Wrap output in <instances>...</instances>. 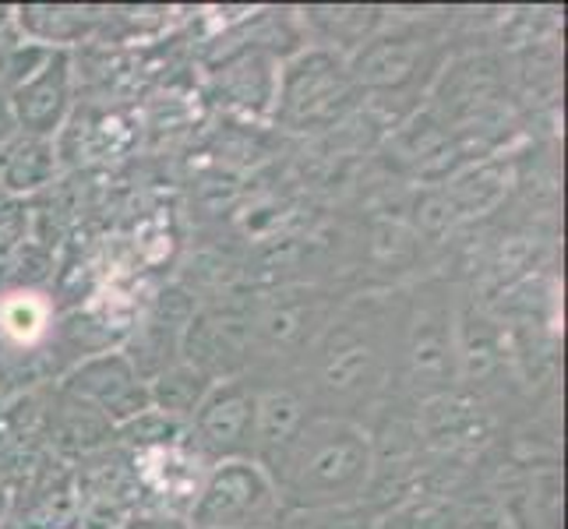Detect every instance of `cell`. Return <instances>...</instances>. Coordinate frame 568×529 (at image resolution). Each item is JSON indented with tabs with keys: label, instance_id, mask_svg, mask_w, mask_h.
Masks as SVG:
<instances>
[{
	"label": "cell",
	"instance_id": "cell-1",
	"mask_svg": "<svg viewBox=\"0 0 568 529\" xmlns=\"http://www.w3.org/2000/svg\"><path fill=\"white\" fill-rule=\"evenodd\" d=\"M265 469L286 512L357 505L375 484L371 430L357 417L311 409L293 441Z\"/></svg>",
	"mask_w": 568,
	"mask_h": 529
},
{
	"label": "cell",
	"instance_id": "cell-2",
	"mask_svg": "<svg viewBox=\"0 0 568 529\" xmlns=\"http://www.w3.org/2000/svg\"><path fill=\"white\" fill-rule=\"evenodd\" d=\"M385 315L375 301L336 307L318 343L307 349L311 399L322 414L354 417L357 406H375L378 391L396 370L399 339L388 336Z\"/></svg>",
	"mask_w": 568,
	"mask_h": 529
},
{
	"label": "cell",
	"instance_id": "cell-3",
	"mask_svg": "<svg viewBox=\"0 0 568 529\" xmlns=\"http://www.w3.org/2000/svg\"><path fill=\"white\" fill-rule=\"evenodd\" d=\"M0 100L18 134L47 139L64 128L74 106V57L71 50H50L14 39L0 64Z\"/></svg>",
	"mask_w": 568,
	"mask_h": 529
},
{
	"label": "cell",
	"instance_id": "cell-4",
	"mask_svg": "<svg viewBox=\"0 0 568 529\" xmlns=\"http://www.w3.org/2000/svg\"><path fill=\"white\" fill-rule=\"evenodd\" d=\"M354 100L357 85L343 57L307 43L304 50L283 57L276 103L268 116L286 131H325L346 121Z\"/></svg>",
	"mask_w": 568,
	"mask_h": 529
},
{
	"label": "cell",
	"instance_id": "cell-5",
	"mask_svg": "<svg viewBox=\"0 0 568 529\" xmlns=\"http://www.w3.org/2000/svg\"><path fill=\"white\" fill-rule=\"evenodd\" d=\"M399 357L406 385L420 399L453 396L459 382V315L442 286H424L403 311Z\"/></svg>",
	"mask_w": 568,
	"mask_h": 529
},
{
	"label": "cell",
	"instance_id": "cell-6",
	"mask_svg": "<svg viewBox=\"0 0 568 529\" xmlns=\"http://www.w3.org/2000/svg\"><path fill=\"white\" fill-rule=\"evenodd\" d=\"M283 498L258 459L212 462L187 508L191 529H280Z\"/></svg>",
	"mask_w": 568,
	"mask_h": 529
},
{
	"label": "cell",
	"instance_id": "cell-7",
	"mask_svg": "<svg viewBox=\"0 0 568 529\" xmlns=\"http://www.w3.org/2000/svg\"><path fill=\"white\" fill-rule=\"evenodd\" d=\"M71 477L78 491V529H116L149 508L134 456L116 441L78 459Z\"/></svg>",
	"mask_w": 568,
	"mask_h": 529
},
{
	"label": "cell",
	"instance_id": "cell-8",
	"mask_svg": "<svg viewBox=\"0 0 568 529\" xmlns=\"http://www.w3.org/2000/svg\"><path fill=\"white\" fill-rule=\"evenodd\" d=\"M258 385L251 378H223L209 388L202 406L187 420V445L209 466L226 459H254V420H258Z\"/></svg>",
	"mask_w": 568,
	"mask_h": 529
},
{
	"label": "cell",
	"instance_id": "cell-9",
	"mask_svg": "<svg viewBox=\"0 0 568 529\" xmlns=\"http://www.w3.org/2000/svg\"><path fill=\"white\" fill-rule=\"evenodd\" d=\"M336 315L322 293L304 286H283L251 311V357H307L325 325Z\"/></svg>",
	"mask_w": 568,
	"mask_h": 529
},
{
	"label": "cell",
	"instance_id": "cell-10",
	"mask_svg": "<svg viewBox=\"0 0 568 529\" xmlns=\"http://www.w3.org/2000/svg\"><path fill=\"white\" fill-rule=\"evenodd\" d=\"M61 391L103 414L113 430L149 409V382L134 370L124 349H103L82 357L61 378Z\"/></svg>",
	"mask_w": 568,
	"mask_h": 529
},
{
	"label": "cell",
	"instance_id": "cell-11",
	"mask_svg": "<svg viewBox=\"0 0 568 529\" xmlns=\"http://www.w3.org/2000/svg\"><path fill=\"white\" fill-rule=\"evenodd\" d=\"M424 39L417 32H375L349 57L346 68L357 92H396L414 82L424 64Z\"/></svg>",
	"mask_w": 568,
	"mask_h": 529
},
{
	"label": "cell",
	"instance_id": "cell-12",
	"mask_svg": "<svg viewBox=\"0 0 568 529\" xmlns=\"http://www.w3.org/2000/svg\"><path fill=\"white\" fill-rule=\"evenodd\" d=\"M280 57L265 47L251 43L237 53L223 57V64L212 71V89L220 103L241 113H272L280 85Z\"/></svg>",
	"mask_w": 568,
	"mask_h": 529
},
{
	"label": "cell",
	"instance_id": "cell-13",
	"mask_svg": "<svg viewBox=\"0 0 568 529\" xmlns=\"http://www.w3.org/2000/svg\"><path fill=\"white\" fill-rule=\"evenodd\" d=\"M4 522L11 529H78V491L71 466L50 459L47 466L32 469Z\"/></svg>",
	"mask_w": 568,
	"mask_h": 529
},
{
	"label": "cell",
	"instance_id": "cell-14",
	"mask_svg": "<svg viewBox=\"0 0 568 529\" xmlns=\"http://www.w3.org/2000/svg\"><path fill=\"white\" fill-rule=\"evenodd\" d=\"M47 441H50V456L57 462L74 466L78 459H85L92 452H100V448L113 445L116 430L103 414H95L92 406L78 403L57 388V403L47 414Z\"/></svg>",
	"mask_w": 568,
	"mask_h": 529
},
{
	"label": "cell",
	"instance_id": "cell-15",
	"mask_svg": "<svg viewBox=\"0 0 568 529\" xmlns=\"http://www.w3.org/2000/svg\"><path fill=\"white\" fill-rule=\"evenodd\" d=\"M103 22L100 8H82V4H26L14 8L11 26L18 39L26 43H39L50 50H71L74 43L89 39Z\"/></svg>",
	"mask_w": 568,
	"mask_h": 529
},
{
	"label": "cell",
	"instance_id": "cell-16",
	"mask_svg": "<svg viewBox=\"0 0 568 529\" xmlns=\"http://www.w3.org/2000/svg\"><path fill=\"white\" fill-rule=\"evenodd\" d=\"M57 145L47 139H29V134H8L0 142V194L8 199H29L57 181Z\"/></svg>",
	"mask_w": 568,
	"mask_h": 529
},
{
	"label": "cell",
	"instance_id": "cell-17",
	"mask_svg": "<svg viewBox=\"0 0 568 529\" xmlns=\"http://www.w3.org/2000/svg\"><path fill=\"white\" fill-rule=\"evenodd\" d=\"M311 414V403L297 388H262L258 391V420H254V459L268 466L293 441L301 424Z\"/></svg>",
	"mask_w": 568,
	"mask_h": 529
},
{
	"label": "cell",
	"instance_id": "cell-18",
	"mask_svg": "<svg viewBox=\"0 0 568 529\" xmlns=\"http://www.w3.org/2000/svg\"><path fill=\"white\" fill-rule=\"evenodd\" d=\"M420 438H427L442 452H459V448H477L487 435V417L474 403H463L456 396H442L424 403L420 417Z\"/></svg>",
	"mask_w": 568,
	"mask_h": 529
},
{
	"label": "cell",
	"instance_id": "cell-19",
	"mask_svg": "<svg viewBox=\"0 0 568 529\" xmlns=\"http://www.w3.org/2000/svg\"><path fill=\"white\" fill-rule=\"evenodd\" d=\"M304 26L318 35V43L311 47H322L349 61L382 29V14L375 8H311L304 11Z\"/></svg>",
	"mask_w": 568,
	"mask_h": 529
},
{
	"label": "cell",
	"instance_id": "cell-20",
	"mask_svg": "<svg viewBox=\"0 0 568 529\" xmlns=\"http://www.w3.org/2000/svg\"><path fill=\"white\" fill-rule=\"evenodd\" d=\"M215 382L209 375H202L199 367H191L184 360L170 364L166 370H160L152 382H149V406L160 409V414L173 417V420H191L194 409L202 406V399L209 396V388Z\"/></svg>",
	"mask_w": 568,
	"mask_h": 529
},
{
	"label": "cell",
	"instance_id": "cell-21",
	"mask_svg": "<svg viewBox=\"0 0 568 529\" xmlns=\"http://www.w3.org/2000/svg\"><path fill=\"white\" fill-rule=\"evenodd\" d=\"M50 332V304L32 289H14L0 301V343L32 349Z\"/></svg>",
	"mask_w": 568,
	"mask_h": 529
},
{
	"label": "cell",
	"instance_id": "cell-22",
	"mask_svg": "<svg viewBox=\"0 0 568 529\" xmlns=\"http://www.w3.org/2000/svg\"><path fill=\"white\" fill-rule=\"evenodd\" d=\"M378 529H459V505L442 495H406L378 516Z\"/></svg>",
	"mask_w": 568,
	"mask_h": 529
},
{
	"label": "cell",
	"instance_id": "cell-23",
	"mask_svg": "<svg viewBox=\"0 0 568 529\" xmlns=\"http://www.w3.org/2000/svg\"><path fill=\"white\" fill-rule=\"evenodd\" d=\"M187 438V424L184 420H173L160 409H145L134 420L116 427V445L128 448L131 456H145V452H163V448H173Z\"/></svg>",
	"mask_w": 568,
	"mask_h": 529
},
{
	"label": "cell",
	"instance_id": "cell-24",
	"mask_svg": "<svg viewBox=\"0 0 568 529\" xmlns=\"http://www.w3.org/2000/svg\"><path fill=\"white\" fill-rule=\"evenodd\" d=\"M505 187H508L505 170L484 163V166H474L463 176H456V181L445 187V194H448V202H453L459 220H466V215H480L487 208H495L501 202Z\"/></svg>",
	"mask_w": 568,
	"mask_h": 529
},
{
	"label": "cell",
	"instance_id": "cell-25",
	"mask_svg": "<svg viewBox=\"0 0 568 529\" xmlns=\"http://www.w3.org/2000/svg\"><path fill=\"white\" fill-rule=\"evenodd\" d=\"M280 529H378V516H371L364 501L336 508H304V512H286Z\"/></svg>",
	"mask_w": 568,
	"mask_h": 529
},
{
	"label": "cell",
	"instance_id": "cell-26",
	"mask_svg": "<svg viewBox=\"0 0 568 529\" xmlns=\"http://www.w3.org/2000/svg\"><path fill=\"white\" fill-rule=\"evenodd\" d=\"M116 529H191V522L178 512H163V508H142Z\"/></svg>",
	"mask_w": 568,
	"mask_h": 529
},
{
	"label": "cell",
	"instance_id": "cell-27",
	"mask_svg": "<svg viewBox=\"0 0 568 529\" xmlns=\"http://www.w3.org/2000/svg\"><path fill=\"white\" fill-rule=\"evenodd\" d=\"M14 39H18V32H14V26H11V14L0 11V64H4L8 50L14 47Z\"/></svg>",
	"mask_w": 568,
	"mask_h": 529
},
{
	"label": "cell",
	"instance_id": "cell-28",
	"mask_svg": "<svg viewBox=\"0 0 568 529\" xmlns=\"http://www.w3.org/2000/svg\"><path fill=\"white\" fill-rule=\"evenodd\" d=\"M0 121H4V124H11V121H8V110H4V103H0ZM8 134H14V131H0V142H4Z\"/></svg>",
	"mask_w": 568,
	"mask_h": 529
},
{
	"label": "cell",
	"instance_id": "cell-29",
	"mask_svg": "<svg viewBox=\"0 0 568 529\" xmlns=\"http://www.w3.org/2000/svg\"><path fill=\"white\" fill-rule=\"evenodd\" d=\"M0 529H11V526H8V522H4V526H0Z\"/></svg>",
	"mask_w": 568,
	"mask_h": 529
}]
</instances>
